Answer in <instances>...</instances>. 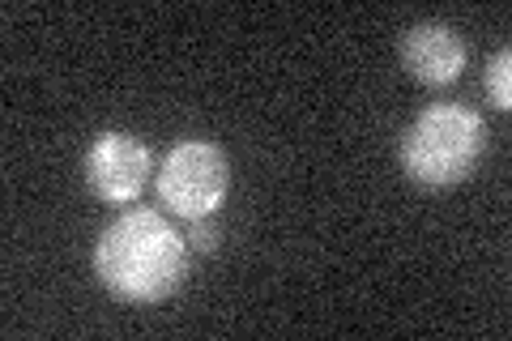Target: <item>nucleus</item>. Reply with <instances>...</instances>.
I'll use <instances>...</instances> for the list:
<instances>
[{
  "instance_id": "obj_1",
  "label": "nucleus",
  "mask_w": 512,
  "mask_h": 341,
  "mask_svg": "<svg viewBox=\"0 0 512 341\" xmlns=\"http://www.w3.org/2000/svg\"><path fill=\"white\" fill-rule=\"evenodd\" d=\"M188 269V239L158 209H128L103 226L94 243V273L120 303H163Z\"/></svg>"
},
{
  "instance_id": "obj_2",
  "label": "nucleus",
  "mask_w": 512,
  "mask_h": 341,
  "mask_svg": "<svg viewBox=\"0 0 512 341\" xmlns=\"http://www.w3.org/2000/svg\"><path fill=\"white\" fill-rule=\"evenodd\" d=\"M487 145V124L474 107L461 103H436L419 111L397 145V162H402L406 180L419 188H453L470 180L478 158Z\"/></svg>"
},
{
  "instance_id": "obj_7",
  "label": "nucleus",
  "mask_w": 512,
  "mask_h": 341,
  "mask_svg": "<svg viewBox=\"0 0 512 341\" xmlns=\"http://www.w3.org/2000/svg\"><path fill=\"white\" fill-rule=\"evenodd\" d=\"M214 239H218V235H214V226L205 222V218H201V222H188V252H210Z\"/></svg>"
},
{
  "instance_id": "obj_3",
  "label": "nucleus",
  "mask_w": 512,
  "mask_h": 341,
  "mask_svg": "<svg viewBox=\"0 0 512 341\" xmlns=\"http://www.w3.org/2000/svg\"><path fill=\"white\" fill-rule=\"evenodd\" d=\"M154 192L175 218L201 222L222 209L231 192V158L214 141H180L171 145L154 175Z\"/></svg>"
},
{
  "instance_id": "obj_4",
  "label": "nucleus",
  "mask_w": 512,
  "mask_h": 341,
  "mask_svg": "<svg viewBox=\"0 0 512 341\" xmlns=\"http://www.w3.org/2000/svg\"><path fill=\"white\" fill-rule=\"evenodd\" d=\"M82 171H86V184H90V192L99 201L133 205L150 184L154 154L146 150V141L141 137L111 128V133H99L90 141V150L82 158Z\"/></svg>"
},
{
  "instance_id": "obj_6",
  "label": "nucleus",
  "mask_w": 512,
  "mask_h": 341,
  "mask_svg": "<svg viewBox=\"0 0 512 341\" xmlns=\"http://www.w3.org/2000/svg\"><path fill=\"white\" fill-rule=\"evenodd\" d=\"M483 86H487V99L495 103V111H508L512 107V52H508V47H504L500 56L487 60Z\"/></svg>"
},
{
  "instance_id": "obj_5",
  "label": "nucleus",
  "mask_w": 512,
  "mask_h": 341,
  "mask_svg": "<svg viewBox=\"0 0 512 341\" xmlns=\"http://www.w3.org/2000/svg\"><path fill=\"white\" fill-rule=\"evenodd\" d=\"M397 56H402V69L423 81V86H453V81L466 73V43L453 26L444 22H419L410 26L402 43H397Z\"/></svg>"
}]
</instances>
